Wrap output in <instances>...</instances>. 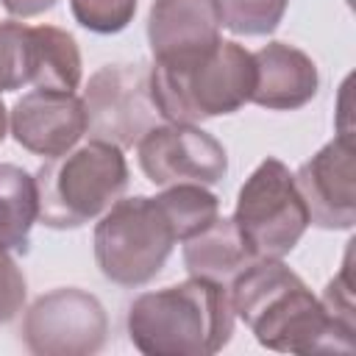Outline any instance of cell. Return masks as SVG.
Returning <instances> with one entry per match:
<instances>
[{"instance_id":"14","label":"cell","mask_w":356,"mask_h":356,"mask_svg":"<svg viewBox=\"0 0 356 356\" xmlns=\"http://www.w3.org/2000/svg\"><path fill=\"white\" fill-rule=\"evenodd\" d=\"M184 245V267L195 278H206L222 286H231V281L256 261L250 245L239 234L234 217H217L211 225H206L200 234L181 242Z\"/></svg>"},{"instance_id":"7","label":"cell","mask_w":356,"mask_h":356,"mask_svg":"<svg viewBox=\"0 0 356 356\" xmlns=\"http://www.w3.org/2000/svg\"><path fill=\"white\" fill-rule=\"evenodd\" d=\"M81 100L86 108V134L117 147L136 145L159 120L150 100V67L142 61L100 67Z\"/></svg>"},{"instance_id":"21","label":"cell","mask_w":356,"mask_h":356,"mask_svg":"<svg viewBox=\"0 0 356 356\" xmlns=\"http://www.w3.org/2000/svg\"><path fill=\"white\" fill-rule=\"evenodd\" d=\"M25 298H28L25 275L17 267L11 250L0 245V325L11 323L25 309Z\"/></svg>"},{"instance_id":"20","label":"cell","mask_w":356,"mask_h":356,"mask_svg":"<svg viewBox=\"0 0 356 356\" xmlns=\"http://www.w3.org/2000/svg\"><path fill=\"white\" fill-rule=\"evenodd\" d=\"M75 22L92 33H120L136 14V0H70Z\"/></svg>"},{"instance_id":"13","label":"cell","mask_w":356,"mask_h":356,"mask_svg":"<svg viewBox=\"0 0 356 356\" xmlns=\"http://www.w3.org/2000/svg\"><path fill=\"white\" fill-rule=\"evenodd\" d=\"M256 83L250 103L270 111H295L312 103L320 89V72L309 53L286 42H270L253 53Z\"/></svg>"},{"instance_id":"1","label":"cell","mask_w":356,"mask_h":356,"mask_svg":"<svg viewBox=\"0 0 356 356\" xmlns=\"http://www.w3.org/2000/svg\"><path fill=\"white\" fill-rule=\"evenodd\" d=\"M234 314L256 342L281 353H350L356 328L337 320L281 259L250 261L228 286Z\"/></svg>"},{"instance_id":"15","label":"cell","mask_w":356,"mask_h":356,"mask_svg":"<svg viewBox=\"0 0 356 356\" xmlns=\"http://www.w3.org/2000/svg\"><path fill=\"white\" fill-rule=\"evenodd\" d=\"M83 78L81 50L72 33L56 25L31 28V86L47 92H75Z\"/></svg>"},{"instance_id":"5","label":"cell","mask_w":356,"mask_h":356,"mask_svg":"<svg viewBox=\"0 0 356 356\" xmlns=\"http://www.w3.org/2000/svg\"><path fill=\"white\" fill-rule=\"evenodd\" d=\"M178 242L159 197H120L95 225V261L111 284L142 286L161 273Z\"/></svg>"},{"instance_id":"12","label":"cell","mask_w":356,"mask_h":356,"mask_svg":"<svg viewBox=\"0 0 356 356\" xmlns=\"http://www.w3.org/2000/svg\"><path fill=\"white\" fill-rule=\"evenodd\" d=\"M147 42L156 64H184L211 53L222 42L211 0H153Z\"/></svg>"},{"instance_id":"2","label":"cell","mask_w":356,"mask_h":356,"mask_svg":"<svg viewBox=\"0 0 356 356\" xmlns=\"http://www.w3.org/2000/svg\"><path fill=\"white\" fill-rule=\"evenodd\" d=\"M234 320L228 286L189 275L134 298L125 325L145 356H211L231 342Z\"/></svg>"},{"instance_id":"6","label":"cell","mask_w":356,"mask_h":356,"mask_svg":"<svg viewBox=\"0 0 356 356\" xmlns=\"http://www.w3.org/2000/svg\"><path fill=\"white\" fill-rule=\"evenodd\" d=\"M234 222L256 259H284L309 228L306 203L289 167L267 156L236 195Z\"/></svg>"},{"instance_id":"19","label":"cell","mask_w":356,"mask_h":356,"mask_svg":"<svg viewBox=\"0 0 356 356\" xmlns=\"http://www.w3.org/2000/svg\"><path fill=\"white\" fill-rule=\"evenodd\" d=\"M31 86V25L0 22V92Z\"/></svg>"},{"instance_id":"23","label":"cell","mask_w":356,"mask_h":356,"mask_svg":"<svg viewBox=\"0 0 356 356\" xmlns=\"http://www.w3.org/2000/svg\"><path fill=\"white\" fill-rule=\"evenodd\" d=\"M58 0H0V6L11 14V17H19V19H31V17H39L44 11H50Z\"/></svg>"},{"instance_id":"4","label":"cell","mask_w":356,"mask_h":356,"mask_svg":"<svg viewBox=\"0 0 356 356\" xmlns=\"http://www.w3.org/2000/svg\"><path fill=\"white\" fill-rule=\"evenodd\" d=\"M33 178L42 225L67 231L97 220L122 197L128 189V161L122 147L92 139L47 159Z\"/></svg>"},{"instance_id":"22","label":"cell","mask_w":356,"mask_h":356,"mask_svg":"<svg viewBox=\"0 0 356 356\" xmlns=\"http://www.w3.org/2000/svg\"><path fill=\"white\" fill-rule=\"evenodd\" d=\"M323 306L337 317L342 320L345 325H353L356 328V312H353V284H350V250L345 253V261H342V270L339 275H334L323 292Z\"/></svg>"},{"instance_id":"3","label":"cell","mask_w":356,"mask_h":356,"mask_svg":"<svg viewBox=\"0 0 356 356\" xmlns=\"http://www.w3.org/2000/svg\"><path fill=\"white\" fill-rule=\"evenodd\" d=\"M256 83L253 53L239 42H220L211 53L184 64L150 67V100L167 122H200L234 114L250 103Z\"/></svg>"},{"instance_id":"17","label":"cell","mask_w":356,"mask_h":356,"mask_svg":"<svg viewBox=\"0 0 356 356\" xmlns=\"http://www.w3.org/2000/svg\"><path fill=\"white\" fill-rule=\"evenodd\" d=\"M156 197L175 225L181 242L200 234L220 217V197L200 184H172Z\"/></svg>"},{"instance_id":"11","label":"cell","mask_w":356,"mask_h":356,"mask_svg":"<svg viewBox=\"0 0 356 356\" xmlns=\"http://www.w3.org/2000/svg\"><path fill=\"white\" fill-rule=\"evenodd\" d=\"M8 128L25 150L56 159L72 150L86 134V108L75 92L33 89L14 103Z\"/></svg>"},{"instance_id":"24","label":"cell","mask_w":356,"mask_h":356,"mask_svg":"<svg viewBox=\"0 0 356 356\" xmlns=\"http://www.w3.org/2000/svg\"><path fill=\"white\" fill-rule=\"evenodd\" d=\"M6 134H8V108H6V103H3V97H0V145H3Z\"/></svg>"},{"instance_id":"16","label":"cell","mask_w":356,"mask_h":356,"mask_svg":"<svg viewBox=\"0 0 356 356\" xmlns=\"http://www.w3.org/2000/svg\"><path fill=\"white\" fill-rule=\"evenodd\" d=\"M36 220V178L17 164H0V245L25 256L31 250V228Z\"/></svg>"},{"instance_id":"8","label":"cell","mask_w":356,"mask_h":356,"mask_svg":"<svg viewBox=\"0 0 356 356\" xmlns=\"http://www.w3.org/2000/svg\"><path fill=\"white\" fill-rule=\"evenodd\" d=\"M108 317L103 303L78 286L39 295L22 317L25 348L36 356H89L106 345Z\"/></svg>"},{"instance_id":"10","label":"cell","mask_w":356,"mask_h":356,"mask_svg":"<svg viewBox=\"0 0 356 356\" xmlns=\"http://www.w3.org/2000/svg\"><path fill=\"white\" fill-rule=\"evenodd\" d=\"M306 203L309 225L325 231H350L356 222V159L342 134L323 145L292 175Z\"/></svg>"},{"instance_id":"18","label":"cell","mask_w":356,"mask_h":356,"mask_svg":"<svg viewBox=\"0 0 356 356\" xmlns=\"http://www.w3.org/2000/svg\"><path fill=\"white\" fill-rule=\"evenodd\" d=\"M211 6L220 28L236 36H267L281 25L289 0H211Z\"/></svg>"},{"instance_id":"9","label":"cell","mask_w":356,"mask_h":356,"mask_svg":"<svg viewBox=\"0 0 356 356\" xmlns=\"http://www.w3.org/2000/svg\"><path fill=\"white\" fill-rule=\"evenodd\" d=\"M136 156L145 178L156 186H214L228 172L225 147L195 122L153 125L136 142Z\"/></svg>"}]
</instances>
